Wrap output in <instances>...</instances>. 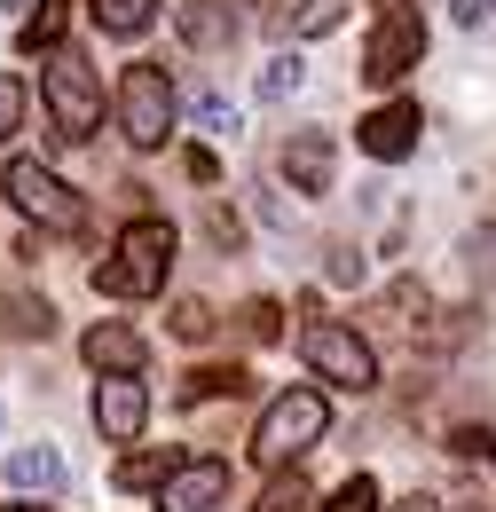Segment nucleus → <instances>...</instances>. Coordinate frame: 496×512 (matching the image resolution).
<instances>
[{
	"label": "nucleus",
	"instance_id": "obj_1",
	"mask_svg": "<svg viewBox=\"0 0 496 512\" xmlns=\"http://www.w3.org/2000/svg\"><path fill=\"white\" fill-rule=\"evenodd\" d=\"M174 221H158V213H142V221H126L119 237H111V253L95 260V292L103 300H150V292H166V276H174Z\"/></svg>",
	"mask_w": 496,
	"mask_h": 512
},
{
	"label": "nucleus",
	"instance_id": "obj_2",
	"mask_svg": "<svg viewBox=\"0 0 496 512\" xmlns=\"http://www.w3.org/2000/svg\"><path fill=\"white\" fill-rule=\"evenodd\" d=\"M323 434H331V402H323V386H284V394L260 410V426H252V465L284 473V465H300Z\"/></svg>",
	"mask_w": 496,
	"mask_h": 512
},
{
	"label": "nucleus",
	"instance_id": "obj_3",
	"mask_svg": "<svg viewBox=\"0 0 496 512\" xmlns=\"http://www.w3.org/2000/svg\"><path fill=\"white\" fill-rule=\"evenodd\" d=\"M174 111H182V95H174V79L158 64H126L119 71V134L134 150H166V142H174Z\"/></svg>",
	"mask_w": 496,
	"mask_h": 512
},
{
	"label": "nucleus",
	"instance_id": "obj_4",
	"mask_svg": "<svg viewBox=\"0 0 496 512\" xmlns=\"http://www.w3.org/2000/svg\"><path fill=\"white\" fill-rule=\"evenodd\" d=\"M0 190L16 197V213H32V221H40L48 237H79V229H87V197L71 190L63 174H48L40 158H8Z\"/></svg>",
	"mask_w": 496,
	"mask_h": 512
},
{
	"label": "nucleus",
	"instance_id": "obj_5",
	"mask_svg": "<svg viewBox=\"0 0 496 512\" xmlns=\"http://www.w3.org/2000/svg\"><path fill=\"white\" fill-rule=\"evenodd\" d=\"M40 103H48V119H56L63 142H87V134L103 127V79H95V64H79V56H48V71H40Z\"/></svg>",
	"mask_w": 496,
	"mask_h": 512
},
{
	"label": "nucleus",
	"instance_id": "obj_6",
	"mask_svg": "<svg viewBox=\"0 0 496 512\" xmlns=\"http://www.w3.org/2000/svg\"><path fill=\"white\" fill-rule=\"evenodd\" d=\"M300 355H308L315 379L347 386V394H371V386H378V355H371V339H363V331H347V323H323V316H315L308 331H300Z\"/></svg>",
	"mask_w": 496,
	"mask_h": 512
},
{
	"label": "nucleus",
	"instance_id": "obj_7",
	"mask_svg": "<svg viewBox=\"0 0 496 512\" xmlns=\"http://www.w3.org/2000/svg\"><path fill=\"white\" fill-rule=\"evenodd\" d=\"M418 56H426V16H418L410 0H394V8L378 16L371 48H363V79H371V87H394L402 71H418Z\"/></svg>",
	"mask_w": 496,
	"mask_h": 512
},
{
	"label": "nucleus",
	"instance_id": "obj_8",
	"mask_svg": "<svg viewBox=\"0 0 496 512\" xmlns=\"http://www.w3.org/2000/svg\"><path fill=\"white\" fill-rule=\"evenodd\" d=\"M150 497H158V512H213L229 497V465H221V457H182Z\"/></svg>",
	"mask_w": 496,
	"mask_h": 512
},
{
	"label": "nucleus",
	"instance_id": "obj_9",
	"mask_svg": "<svg viewBox=\"0 0 496 512\" xmlns=\"http://www.w3.org/2000/svg\"><path fill=\"white\" fill-rule=\"evenodd\" d=\"M95 434L103 442H134L142 426H150V386L142 379H95Z\"/></svg>",
	"mask_w": 496,
	"mask_h": 512
},
{
	"label": "nucleus",
	"instance_id": "obj_10",
	"mask_svg": "<svg viewBox=\"0 0 496 512\" xmlns=\"http://www.w3.org/2000/svg\"><path fill=\"white\" fill-rule=\"evenodd\" d=\"M79 355H87L95 379H142V355H150V347H142L134 323H95V331L79 339Z\"/></svg>",
	"mask_w": 496,
	"mask_h": 512
},
{
	"label": "nucleus",
	"instance_id": "obj_11",
	"mask_svg": "<svg viewBox=\"0 0 496 512\" xmlns=\"http://www.w3.org/2000/svg\"><path fill=\"white\" fill-rule=\"evenodd\" d=\"M418 127H426V119H418V103H378L371 119L355 127V142L371 150L378 166H394V158H410V150H418Z\"/></svg>",
	"mask_w": 496,
	"mask_h": 512
},
{
	"label": "nucleus",
	"instance_id": "obj_12",
	"mask_svg": "<svg viewBox=\"0 0 496 512\" xmlns=\"http://www.w3.org/2000/svg\"><path fill=\"white\" fill-rule=\"evenodd\" d=\"M331 166H339V142H331L323 127H308V134H292V142H284V182H292L300 197H323V190H331Z\"/></svg>",
	"mask_w": 496,
	"mask_h": 512
},
{
	"label": "nucleus",
	"instance_id": "obj_13",
	"mask_svg": "<svg viewBox=\"0 0 496 512\" xmlns=\"http://www.w3.org/2000/svg\"><path fill=\"white\" fill-rule=\"evenodd\" d=\"M237 402V394H252V371L245 363H197V371H182V402L197 410V402Z\"/></svg>",
	"mask_w": 496,
	"mask_h": 512
},
{
	"label": "nucleus",
	"instance_id": "obj_14",
	"mask_svg": "<svg viewBox=\"0 0 496 512\" xmlns=\"http://www.w3.org/2000/svg\"><path fill=\"white\" fill-rule=\"evenodd\" d=\"M8 481H16V489L56 497V489H63V457H56L48 442H24V449H8Z\"/></svg>",
	"mask_w": 496,
	"mask_h": 512
},
{
	"label": "nucleus",
	"instance_id": "obj_15",
	"mask_svg": "<svg viewBox=\"0 0 496 512\" xmlns=\"http://www.w3.org/2000/svg\"><path fill=\"white\" fill-rule=\"evenodd\" d=\"M87 16H95V32H111V40H142L150 16H158V0H87Z\"/></svg>",
	"mask_w": 496,
	"mask_h": 512
},
{
	"label": "nucleus",
	"instance_id": "obj_16",
	"mask_svg": "<svg viewBox=\"0 0 496 512\" xmlns=\"http://www.w3.org/2000/svg\"><path fill=\"white\" fill-rule=\"evenodd\" d=\"M63 24H71V0H40V8L24 16L16 48H24V56H56V48H63Z\"/></svg>",
	"mask_w": 496,
	"mask_h": 512
},
{
	"label": "nucleus",
	"instance_id": "obj_17",
	"mask_svg": "<svg viewBox=\"0 0 496 512\" xmlns=\"http://www.w3.org/2000/svg\"><path fill=\"white\" fill-rule=\"evenodd\" d=\"M0 331H8V339H48V331H56V308L32 300V292H0Z\"/></svg>",
	"mask_w": 496,
	"mask_h": 512
},
{
	"label": "nucleus",
	"instance_id": "obj_18",
	"mask_svg": "<svg viewBox=\"0 0 496 512\" xmlns=\"http://www.w3.org/2000/svg\"><path fill=\"white\" fill-rule=\"evenodd\" d=\"M174 465H182V449H134V457H119V489H158Z\"/></svg>",
	"mask_w": 496,
	"mask_h": 512
},
{
	"label": "nucleus",
	"instance_id": "obj_19",
	"mask_svg": "<svg viewBox=\"0 0 496 512\" xmlns=\"http://www.w3.org/2000/svg\"><path fill=\"white\" fill-rule=\"evenodd\" d=\"M308 505H315L308 473H300V465H284V473H276V481L260 489V505H252V512H308Z\"/></svg>",
	"mask_w": 496,
	"mask_h": 512
},
{
	"label": "nucleus",
	"instance_id": "obj_20",
	"mask_svg": "<svg viewBox=\"0 0 496 512\" xmlns=\"http://www.w3.org/2000/svg\"><path fill=\"white\" fill-rule=\"evenodd\" d=\"M300 79H308L300 56H268V64H260V103H292V95H300Z\"/></svg>",
	"mask_w": 496,
	"mask_h": 512
},
{
	"label": "nucleus",
	"instance_id": "obj_21",
	"mask_svg": "<svg viewBox=\"0 0 496 512\" xmlns=\"http://www.w3.org/2000/svg\"><path fill=\"white\" fill-rule=\"evenodd\" d=\"M237 331H245L252 347H276V339H284V308H276V300H245V308H237Z\"/></svg>",
	"mask_w": 496,
	"mask_h": 512
},
{
	"label": "nucleus",
	"instance_id": "obj_22",
	"mask_svg": "<svg viewBox=\"0 0 496 512\" xmlns=\"http://www.w3.org/2000/svg\"><path fill=\"white\" fill-rule=\"evenodd\" d=\"M323 512H378V481L371 473H347V481L323 497Z\"/></svg>",
	"mask_w": 496,
	"mask_h": 512
},
{
	"label": "nucleus",
	"instance_id": "obj_23",
	"mask_svg": "<svg viewBox=\"0 0 496 512\" xmlns=\"http://www.w3.org/2000/svg\"><path fill=\"white\" fill-rule=\"evenodd\" d=\"M182 40L189 48H221L229 40V16L221 8H182Z\"/></svg>",
	"mask_w": 496,
	"mask_h": 512
},
{
	"label": "nucleus",
	"instance_id": "obj_24",
	"mask_svg": "<svg viewBox=\"0 0 496 512\" xmlns=\"http://www.w3.org/2000/svg\"><path fill=\"white\" fill-rule=\"evenodd\" d=\"M347 24V0H308L300 8V40H323V32H339Z\"/></svg>",
	"mask_w": 496,
	"mask_h": 512
},
{
	"label": "nucleus",
	"instance_id": "obj_25",
	"mask_svg": "<svg viewBox=\"0 0 496 512\" xmlns=\"http://www.w3.org/2000/svg\"><path fill=\"white\" fill-rule=\"evenodd\" d=\"M174 339H189V347L213 339V308H205V300H174Z\"/></svg>",
	"mask_w": 496,
	"mask_h": 512
},
{
	"label": "nucleus",
	"instance_id": "obj_26",
	"mask_svg": "<svg viewBox=\"0 0 496 512\" xmlns=\"http://www.w3.org/2000/svg\"><path fill=\"white\" fill-rule=\"evenodd\" d=\"M465 268H473V276H496V229L465 237Z\"/></svg>",
	"mask_w": 496,
	"mask_h": 512
},
{
	"label": "nucleus",
	"instance_id": "obj_27",
	"mask_svg": "<svg viewBox=\"0 0 496 512\" xmlns=\"http://www.w3.org/2000/svg\"><path fill=\"white\" fill-rule=\"evenodd\" d=\"M16 127H24V87H16V79H0V142H8Z\"/></svg>",
	"mask_w": 496,
	"mask_h": 512
},
{
	"label": "nucleus",
	"instance_id": "obj_28",
	"mask_svg": "<svg viewBox=\"0 0 496 512\" xmlns=\"http://www.w3.org/2000/svg\"><path fill=\"white\" fill-rule=\"evenodd\" d=\"M449 449H457V457H489L496 434H489V426H457V434H449Z\"/></svg>",
	"mask_w": 496,
	"mask_h": 512
},
{
	"label": "nucleus",
	"instance_id": "obj_29",
	"mask_svg": "<svg viewBox=\"0 0 496 512\" xmlns=\"http://www.w3.org/2000/svg\"><path fill=\"white\" fill-rule=\"evenodd\" d=\"M205 229H213V245H229V253H237V237H245V221H237L229 205H213V213H205Z\"/></svg>",
	"mask_w": 496,
	"mask_h": 512
},
{
	"label": "nucleus",
	"instance_id": "obj_30",
	"mask_svg": "<svg viewBox=\"0 0 496 512\" xmlns=\"http://www.w3.org/2000/svg\"><path fill=\"white\" fill-rule=\"evenodd\" d=\"M386 308H394L402 323H410V316H426V284H394V292H386Z\"/></svg>",
	"mask_w": 496,
	"mask_h": 512
},
{
	"label": "nucleus",
	"instance_id": "obj_31",
	"mask_svg": "<svg viewBox=\"0 0 496 512\" xmlns=\"http://www.w3.org/2000/svg\"><path fill=\"white\" fill-rule=\"evenodd\" d=\"M182 166H189V182H221V158H213L205 142H189V150H182Z\"/></svg>",
	"mask_w": 496,
	"mask_h": 512
},
{
	"label": "nucleus",
	"instance_id": "obj_32",
	"mask_svg": "<svg viewBox=\"0 0 496 512\" xmlns=\"http://www.w3.org/2000/svg\"><path fill=\"white\" fill-rule=\"evenodd\" d=\"M197 127L229 134V127H237V111H229V103H221V95H205V103H197Z\"/></svg>",
	"mask_w": 496,
	"mask_h": 512
},
{
	"label": "nucleus",
	"instance_id": "obj_33",
	"mask_svg": "<svg viewBox=\"0 0 496 512\" xmlns=\"http://www.w3.org/2000/svg\"><path fill=\"white\" fill-rule=\"evenodd\" d=\"M331 284H363V253L339 245V253H331Z\"/></svg>",
	"mask_w": 496,
	"mask_h": 512
},
{
	"label": "nucleus",
	"instance_id": "obj_34",
	"mask_svg": "<svg viewBox=\"0 0 496 512\" xmlns=\"http://www.w3.org/2000/svg\"><path fill=\"white\" fill-rule=\"evenodd\" d=\"M449 8H457V24H489L496 16V0H449Z\"/></svg>",
	"mask_w": 496,
	"mask_h": 512
},
{
	"label": "nucleus",
	"instance_id": "obj_35",
	"mask_svg": "<svg viewBox=\"0 0 496 512\" xmlns=\"http://www.w3.org/2000/svg\"><path fill=\"white\" fill-rule=\"evenodd\" d=\"M394 512H441V505H434V497H426V489H418V497H402V505H394Z\"/></svg>",
	"mask_w": 496,
	"mask_h": 512
},
{
	"label": "nucleus",
	"instance_id": "obj_36",
	"mask_svg": "<svg viewBox=\"0 0 496 512\" xmlns=\"http://www.w3.org/2000/svg\"><path fill=\"white\" fill-rule=\"evenodd\" d=\"M0 512H56V505H0Z\"/></svg>",
	"mask_w": 496,
	"mask_h": 512
},
{
	"label": "nucleus",
	"instance_id": "obj_37",
	"mask_svg": "<svg viewBox=\"0 0 496 512\" xmlns=\"http://www.w3.org/2000/svg\"><path fill=\"white\" fill-rule=\"evenodd\" d=\"M237 8H260V0H237Z\"/></svg>",
	"mask_w": 496,
	"mask_h": 512
},
{
	"label": "nucleus",
	"instance_id": "obj_38",
	"mask_svg": "<svg viewBox=\"0 0 496 512\" xmlns=\"http://www.w3.org/2000/svg\"><path fill=\"white\" fill-rule=\"evenodd\" d=\"M489 457H496V449H489Z\"/></svg>",
	"mask_w": 496,
	"mask_h": 512
}]
</instances>
